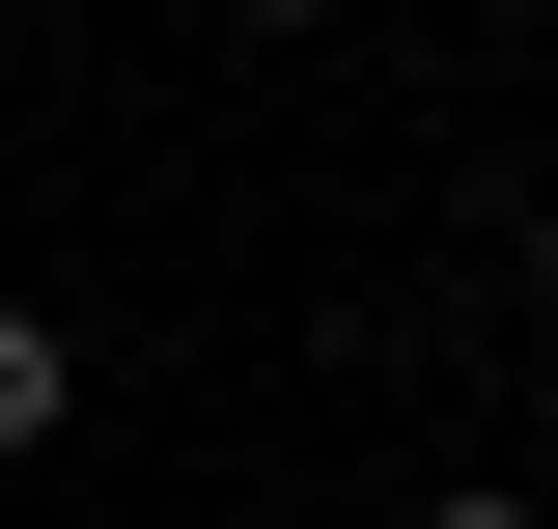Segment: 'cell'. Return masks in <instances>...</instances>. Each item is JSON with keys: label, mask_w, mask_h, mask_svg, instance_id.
I'll list each match as a JSON object with an SVG mask.
<instances>
[{"label": "cell", "mask_w": 558, "mask_h": 529, "mask_svg": "<svg viewBox=\"0 0 558 529\" xmlns=\"http://www.w3.org/2000/svg\"><path fill=\"white\" fill-rule=\"evenodd\" d=\"M57 418H84V334L0 279V473H57Z\"/></svg>", "instance_id": "6da1fadb"}, {"label": "cell", "mask_w": 558, "mask_h": 529, "mask_svg": "<svg viewBox=\"0 0 558 529\" xmlns=\"http://www.w3.org/2000/svg\"><path fill=\"white\" fill-rule=\"evenodd\" d=\"M223 28H336V0H223Z\"/></svg>", "instance_id": "3957f363"}, {"label": "cell", "mask_w": 558, "mask_h": 529, "mask_svg": "<svg viewBox=\"0 0 558 529\" xmlns=\"http://www.w3.org/2000/svg\"><path fill=\"white\" fill-rule=\"evenodd\" d=\"M418 529H558V502H502V473H447V502H418Z\"/></svg>", "instance_id": "7a4b0ae2"}]
</instances>
